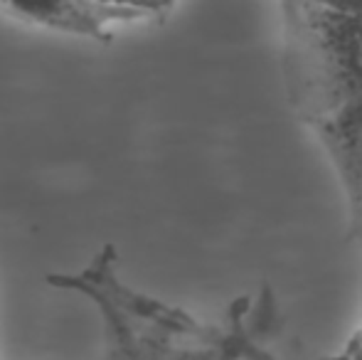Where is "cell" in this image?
Here are the masks:
<instances>
[{
	"label": "cell",
	"mask_w": 362,
	"mask_h": 360,
	"mask_svg": "<svg viewBox=\"0 0 362 360\" xmlns=\"http://www.w3.org/2000/svg\"><path fill=\"white\" fill-rule=\"evenodd\" d=\"M20 20L86 40H109L116 28L91 0H0Z\"/></svg>",
	"instance_id": "3957f363"
},
{
	"label": "cell",
	"mask_w": 362,
	"mask_h": 360,
	"mask_svg": "<svg viewBox=\"0 0 362 360\" xmlns=\"http://www.w3.org/2000/svg\"><path fill=\"white\" fill-rule=\"evenodd\" d=\"M272 308V301L267 298V294L259 296V301H254V313H252V326L247 333V348H244V360H276L274 348L269 343L267 326H259L264 321V316Z\"/></svg>",
	"instance_id": "8992f818"
},
{
	"label": "cell",
	"mask_w": 362,
	"mask_h": 360,
	"mask_svg": "<svg viewBox=\"0 0 362 360\" xmlns=\"http://www.w3.org/2000/svg\"><path fill=\"white\" fill-rule=\"evenodd\" d=\"M286 52L300 89L320 99L315 116L362 96V13H330L310 0H281Z\"/></svg>",
	"instance_id": "7a4b0ae2"
},
{
	"label": "cell",
	"mask_w": 362,
	"mask_h": 360,
	"mask_svg": "<svg viewBox=\"0 0 362 360\" xmlns=\"http://www.w3.org/2000/svg\"><path fill=\"white\" fill-rule=\"evenodd\" d=\"M313 5L330 13H348V15H358L362 13V0H310Z\"/></svg>",
	"instance_id": "ba28073f"
},
{
	"label": "cell",
	"mask_w": 362,
	"mask_h": 360,
	"mask_svg": "<svg viewBox=\"0 0 362 360\" xmlns=\"http://www.w3.org/2000/svg\"><path fill=\"white\" fill-rule=\"evenodd\" d=\"M315 126L362 207V96L318 114Z\"/></svg>",
	"instance_id": "277c9868"
},
{
	"label": "cell",
	"mask_w": 362,
	"mask_h": 360,
	"mask_svg": "<svg viewBox=\"0 0 362 360\" xmlns=\"http://www.w3.org/2000/svg\"><path fill=\"white\" fill-rule=\"evenodd\" d=\"M57 291L84 298L104 328V360H244L254 301L239 298L224 323L141 291L121 272L119 252L104 245L81 269L49 274Z\"/></svg>",
	"instance_id": "6da1fadb"
},
{
	"label": "cell",
	"mask_w": 362,
	"mask_h": 360,
	"mask_svg": "<svg viewBox=\"0 0 362 360\" xmlns=\"http://www.w3.org/2000/svg\"><path fill=\"white\" fill-rule=\"evenodd\" d=\"M114 25L129 23V20L153 18L170 8L175 0H91Z\"/></svg>",
	"instance_id": "5b68a950"
},
{
	"label": "cell",
	"mask_w": 362,
	"mask_h": 360,
	"mask_svg": "<svg viewBox=\"0 0 362 360\" xmlns=\"http://www.w3.org/2000/svg\"><path fill=\"white\" fill-rule=\"evenodd\" d=\"M328 360H362V313H360L358 326H355L353 333L348 336V341H345Z\"/></svg>",
	"instance_id": "52a82bcc"
}]
</instances>
